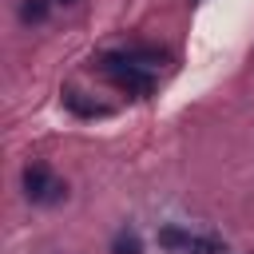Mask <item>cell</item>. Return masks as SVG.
<instances>
[{
  "instance_id": "6da1fadb",
  "label": "cell",
  "mask_w": 254,
  "mask_h": 254,
  "mask_svg": "<svg viewBox=\"0 0 254 254\" xmlns=\"http://www.w3.org/2000/svg\"><path fill=\"white\" fill-rule=\"evenodd\" d=\"M103 71H107V79L119 87V91H127V95H151L155 91V75L147 71V67H139V64H131L127 60V52H107L103 60Z\"/></svg>"
},
{
  "instance_id": "7a4b0ae2",
  "label": "cell",
  "mask_w": 254,
  "mask_h": 254,
  "mask_svg": "<svg viewBox=\"0 0 254 254\" xmlns=\"http://www.w3.org/2000/svg\"><path fill=\"white\" fill-rule=\"evenodd\" d=\"M24 194H28L32 202H60V198L67 194V187L52 175L48 163H28V167H24Z\"/></svg>"
},
{
  "instance_id": "3957f363",
  "label": "cell",
  "mask_w": 254,
  "mask_h": 254,
  "mask_svg": "<svg viewBox=\"0 0 254 254\" xmlns=\"http://www.w3.org/2000/svg\"><path fill=\"white\" fill-rule=\"evenodd\" d=\"M190 238H194V234H190V230H183V226H163V230H159V246H167L171 254L187 250V246H190Z\"/></svg>"
},
{
  "instance_id": "277c9868",
  "label": "cell",
  "mask_w": 254,
  "mask_h": 254,
  "mask_svg": "<svg viewBox=\"0 0 254 254\" xmlns=\"http://www.w3.org/2000/svg\"><path fill=\"white\" fill-rule=\"evenodd\" d=\"M52 12V0H20V20L24 24H44Z\"/></svg>"
},
{
  "instance_id": "5b68a950",
  "label": "cell",
  "mask_w": 254,
  "mask_h": 254,
  "mask_svg": "<svg viewBox=\"0 0 254 254\" xmlns=\"http://www.w3.org/2000/svg\"><path fill=\"white\" fill-rule=\"evenodd\" d=\"M179 254H226V246H222L214 234H198V238H190V246L179 250Z\"/></svg>"
},
{
  "instance_id": "8992f818",
  "label": "cell",
  "mask_w": 254,
  "mask_h": 254,
  "mask_svg": "<svg viewBox=\"0 0 254 254\" xmlns=\"http://www.w3.org/2000/svg\"><path fill=\"white\" fill-rule=\"evenodd\" d=\"M143 246H139V234L135 230H119L115 234V242H111V254H139Z\"/></svg>"
},
{
  "instance_id": "52a82bcc",
  "label": "cell",
  "mask_w": 254,
  "mask_h": 254,
  "mask_svg": "<svg viewBox=\"0 0 254 254\" xmlns=\"http://www.w3.org/2000/svg\"><path fill=\"white\" fill-rule=\"evenodd\" d=\"M64 99H67V107H71V111H79V115H103V107H99V103H87V99H79V91H67Z\"/></svg>"
},
{
  "instance_id": "ba28073f",
  "label": "cell",
  "mask_w": 254,
  "mask_h": 254,
  "mask_svg": "<svg viewBox=\"0 0 254 254\" xmlns=\"http://www.w3.org/2000/svg\"><path fill=\"white\" fill-rule=\"evenodd\" d=\"M56 4H79V0H56Z\"/></svg>"
}]
</instances>
